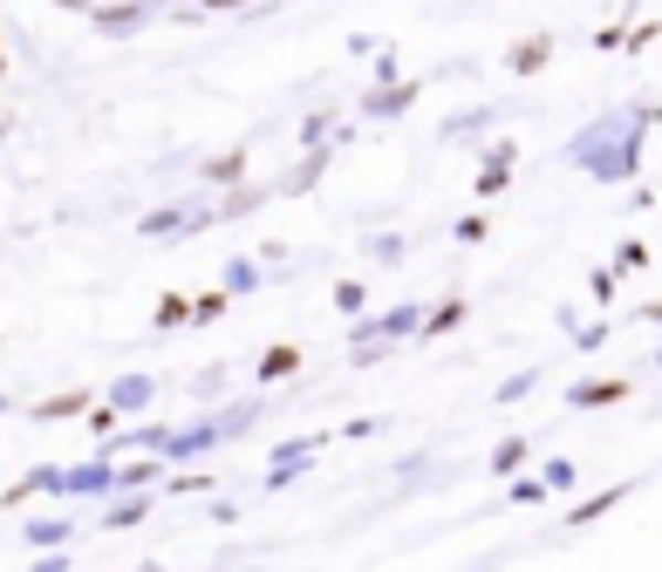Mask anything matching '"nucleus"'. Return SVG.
I'll use <instances>...</instances> for the list:
<instances>
[{"instance_id":"f257e3e1","label":"nucleus","mask_w":662,"mask_h":572,"mask_svg":"<svg viewBox=\"0 0 662 572\" xmlns=\"http://www.w3.org/2000/svg\"><path fill=\"white\" fill-rule=\"evenodd\" d=\"M219 8H232V0H219Z\"/></svg>"}]
</instances>
